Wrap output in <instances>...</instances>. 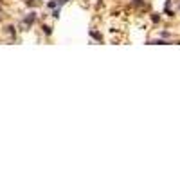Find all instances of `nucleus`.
I'll use <instances>...</instances> for the list:
<instances>
[{
  "label": "nucleus",
  "instance_id": "nucleus-1",
  "mask_svg": "<svg viewBox=\"0 0 180 180\" xmlns=\"http://www.w3.org/2000/svg\"><path fill=\"white\" fill-rule=\"evenodd\" d=\"M36 22V13L33 11V13H29L27 16H24V25H27V27H31V25H33Z\"/></svg>",
  "mask_w": 180,
  "mask_h": 180
},
{
  "label": "nucleus",
  "instance_id": "nucleus-2",
  "mask_svg": "<svg viewBox=\"0 0 180 180\" xmlns=\"http://www.w3.org/2000/svg\"><path fill=\"white\" fill-rule=\"evenodd\" d=\"M151 45H169V41H166L164 38L162 40H153V41H150Z\"/></svg>",
  "mask_w": 180,
  "mask_h": 180
},
{
  "label": "nucleus",
  "instance_id": "nucleus-3",
  "mask_svg": "<svg viewBox=\"0 0 180 180\" xmlns=\"http://www.w3.org/2000/svg\"><path fill=\"white\" fill-rule=\"evenodd\" d=\"M47 7H49V9H56V7H58V0H50V2L47 4Z\"/></svg>",
  "mask_w": 180,
  "mask_h": 180
},
{
  "label": "nucleus",
  "instance_id": "nucleus-4",
  "mask_svg": "<svg viewBox=\"0 0 180 180\" xmlns=\"http://www.w3.org/2000/svg\"><path fill=\"white\" fill-rule=\"evenodd\" d=\"M60 13H61V6H58L54 11H52V16H54V18H60Z\"/></svg>",
  "mask_w": 180,
  "mask_h": 180
},
{
  "label": "nucleus",
  "instance_id": "nucleus-5",
  "mask_svg": "<svg viewBox=\"0 0 180 180\" xmlns=\"http://www.w3.org/2000/svg\"><path fill=\"white\" fill-rule=\"evenodd\" d=\"M41 29H43V33H45L47 36H49V34H52V27H50V25H43Z\"/></svg>",
  "mask_w": 180,
  "mask_h": 180
},
{
  "label": "nucleus",
  "instance_id": "nucleus-6",
  "mask_svg": "<svg viewBox=\"0 0 180 180\" xmlns=\"http://www.w3.org/2000/svg\"><path fill=\"white\" fill-rule=\"evenodd\" d=\"M90 36H92V38H96L97 41H101V34H99V33H94V31H90Z\"/></svg>",
  "mask_w": 180,
  "mask_h": 180
},
{
  "label": "nucleus",
  "instance_id": "nucleus-7",
  "mask_svg": "<svg viewBox=\"0 0 180 180\" xmlns=\"http://www.w3.org/2000/svg\"><path fill=\"white\" fill-rule=\"evenodd\" d=\"M151 22H153V24H158V22H160V16H158V15H153V16H151Z\"/></svg>",
  "mask_w": 180,
  "mask_h": 180
},
{
  "label": "nucleus",
  "instance_id": "nucleus-8",
  "mask_svg": "<svg viewBox=\"0 0 180 180\" xmlns=\"http://www.w3.org/2000/svg\"><path fill=\"white\" fill-rule=\"evenodd\" d=\"M135 6H144V0H133Z\"/></svg>",
  "mask_w": 180,
  "mask_h": 180
},
{
  "label": "nucleus",
  "instance_id": "nucleus-9",
  "mask_svg": "<svg viewBox=\"0 0 180 180\" xmlns=\"http://www.w3.org/2000/svg\"><path fill=\"white\" fill-rule=\"evenodd\" d=\"M160 36H162V38H169L171 34H169V33H166V31H164V33H160Z\"/></svg>",
  "mask_w": 180,
  "mask_h": 180
},
{
  "label": "nucleus",
  "instance_id": "nucleus-10",
  "mask_svg": "<svg viewBox=\"0 0 180 180\" xmlns=\"http://www.w3.org/2000/svg\"><path fill=\"white\" fill-rule=\"evenodd\" d=\"M33 2H34V0H25V4H27V6H31Z\"/></svg>",
  "mask_w": 180,
  "mask_h": 180
}]
</instances>
